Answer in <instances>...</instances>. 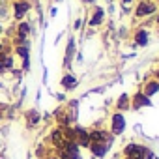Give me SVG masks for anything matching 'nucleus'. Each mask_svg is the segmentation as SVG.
<instances>
[{"label":"nucleus","mask_w":159,"mask_h":159,"mask_svg":"<svg viewBox=\"0 0 159 159\" xmlns=\"http://www.w3.org/2000/svg\"><path fill=\"white\" fill-rule=\"evenodd\" d=\"M32 10V4H30V0H13L11 2V17L15 23L19 21H25L26 15L30 13Z\"/></svg>","instance_id":"obj_1"},{"label":"nucleus","mask_w":159,"mask_h":159,"mask_svg":"<svg viewBox=\"0 0 159 159\" xmlns=\"http://www.w3.org/2000/svg\"><path fill=\"white\" fill-rule=\"evenodd\" d=\"M124 152H125V155H127L129 159H140V157L146 153V148H144V146H139V144H129Z\"/></svg>","instance_id":"obj_2"},{"label":"nucleus","mask_w":159,"mask_h":159,"mask_svg":"<svg viewBox=\"0 0 159 159\" xmlns=\"http://www.w3.org/2000/svg\"><path fill=\"white\" fill-rule=\"evenodd\" d=\"M30 32H32V26H30V23H28L26 19L15 23V36H19V38H28Z\"/></svg>","instance_id":"obj_3"},{"label":"nucleus","mask_w":159,"mask_h":159,"mask_svg":"<svg viewBox=\"0 0 159 159\" xmlns=\"http://www.w3.org/2000/svg\"><path fill=\"white\" fill-rule=\"evenodd\" d=\"M25 118H26V125L32 129V127H36L39 122H41V116H39V112L36 111V109H30V111H26L25 112Z\"/></svg>","instance_id":"obj_4"},{"label":"nucleus","mask_w":159,"mask_h":159,"mask_svg":"<svg viewBox=\"0 0 159 159\" xmlns=\"http://www.w3.org/2000/svg\"><path fill=\"white\" fill-rule=\"evenodd\" d=\"M124 127H125V118H124L120 112H116V114L112 116V133H114V135H120V133L124 131Z\"/></svg>","instance_id":"obj_5"},{"label":"nucleus","mask_w":159,"mask_h":159,"mask_svg":"<svg viewBox=\"0 0 159 159\" xmlns=\"http://www.w3.org/2000/svg\"><path fill=\"white\" fill-rule=\"evenodd\" d=\"M49 140L56 146V148H60L64 142H66V139H64V133H62V127H56V129H52L51 131V135H49Z\"/></svg>","instance_id":"obj_6"},{"label":"nucleus","mask_w":159,"mask_h":159,"mask_svg":"<svg viewBox=\"0 0 159 159\" xmlns=\"http://www.w3.org/2000/svg\"><path fill=\"white\" fill-rule=\"evenodd\" d=\"M60 84H62V88H66V90H73V88L77 86V77L71 75V73H66V75L60 79Z\"/></svg>","instance_id":"obj_7"},{"label":"nucleus","mask_w":159,"mask_h":159,"mask_svg":"<svg viewBox=\"0 0 159 159\" xmlns=\"http://www.w3.org/2000/svg\"><path fill=\"white\" fill-rule=\"evenodd\" d=\"M90 150H92V153L96 155V157H103L105 153H107V144L105 142H90V146H88Z\"/></svg>","instance_id":"obj_8"},{"label":"nucleus","mask_w":159,"mask_h":159,"mask_svg":"<svg viewBox=\"0 0 159 159\" xmlns=\"http://www.w3.org/2000/svg\"><path fill=\"white\" fill-rule=\"evenodd\" d=\"M155 10V4L153 2H140V6L137 8V17H144L148 13H152Z\"/></svg>","instance_id":"obj_9"},{"label":"nucleus","mask_w":159,"mask_h":159,"mask_svg":"<svg viewBox=\"0 0 159 159\" xmlns=\"http://www.w3.org/2000/svg\"><path fill=\"white\" fill-rule=\"evenodd\" d=\"M73 52H75V39L71 38V39H69V43H67V47H66V56H64V66H66V67H69V66H71Z\"/></svg>","instance_id":"obj_10"},{"label":"nucleus","mask_w":159,"mask_h":159,"mask_svg":"<svg viewBox=\"0 0 159 159\" xmlns=\"http://www.w3.org/2000/svg\"><path fill=\"white\" fill-rule=\"evenodd\" d=\"M88 137H90V142H105L109 137L105 131H99V129H94V131H88ZM107 144V142H105Z\"/></svg>","instance_id":"obj_11"},{"label":"nucleus","mask_w":159,"mask_h":159,"mask_svg":"<svg viewBox=\"0 0 159 159\" xmlns=\"http://www.w3.org/2000/svg\"><path fill=\"white\" fill-rule=\"evenodd\" d=\"M13 54H17L21 60L23 58H30V43L28 45H17V47H13Z\"/></svg>","instance_id":"obj_12"},{"label":"nucleus","mask_w":159,"mask_h":159,"mask_svg":"<svg viewBox=\"0 0 159 159\" xmlns=\"http://www.w3.org/2000/svg\"><path fill=\"white\" fill-rule=\"evenodd\" d=\"M101 23H103V10H101V8H96L94 15H92V19H90V26H98V25H101Z\"/></svg>","instance_id":"obj_13"},{"label":"nucleus","mask_w":159,"mask_h":159,"mask_svg":"<svg viewBox=\"0 0 159 159\" xmlns=\"http://www.w3.org/2000/svg\"><path fill=\"white\" fill-rule=\"evenodd\" d=\"M155 92H159V83H155V81H150L148 84H146V88H144V96H153Z\"/></svg>","instance_id":"obj_14"},{"label":"nucleus","mask_w":159,"mask_h":159,"mask_svg":"<svg viewBox=\"0 0 159 159\" xmlns=\"http://www.w3.org/2000/svg\"><path fill=\"white\" fill-rule=\"evenodd\" d=\"M133 103H135V107H142V105H150V99H148V96H144V94H137V96L133 98Z\"/></svg>","instance_id":"obj_15"},{"label":"nucleus","mask_w":159,"mask_h":159,"mask_svg":"<svg viewBox=\"0 0 159 159\" xmlns=\"http://www.w3.org/2000/svg\"><path fill=\"white\" fill-rule=\"evenodd\" d=\"M135 41H137L139 45H146V41H148V34H146L144 30L137 32V34H135Z\"/></svg>","instance_id":"obj_16"},{"label":"nucleus","mask_w":159,"mask_h":159,"mask_svg":"<svg viewBox=\"0 0 159 159\" xmlns=\"http://www.w3.org/2000/svg\"><path fill=\"white\" fill-rule=\"evenodd\" d=\"M21 69L23 71H28L30 69V58H23L21 60Z\"/></svg>","instance_id":"obj_17"},{"label":"nucleus","mask_w":159,"mask_h":159,"mask_svg":"<svg viewBox=\"0 0 159 159\" xmlns=\"http://www.w3.org/2000/svg\"><path fill=\"white\" fill-rule=\"evenodd\" d=\"M118 109H127V96H122L118 99Z\"/></svg>","instance_id":"obj_18"},{"label":"nucleus","mask_w":159,"mask_h":159,"mask_svg":"<svg viewBox=\"0 0 159 159\" xmlns=\"http://www.w3.org/2000/svg\"><path fill=\"white\" fill-rule=\"evenodd\" d=\"M43 159H58V157H56V155H52V153H49V155H45Z\"/></svg>","instance_id":"obj_19"},{"label":"nucleus","mask_w":159,"mask_h":159,"mask_svg":"<svg viewBox=\"0 0 159 159\" xmlns=\"http://www.w3.org/2000/svg\"><path fill=\"white\" fill-rule=\"evenodd\" d=\"M2 2H13V0H2Z\"/></svg>","instance_id":"obj_20"},{"label":"nucleus","mask_w":159,"mask_h":159,"mask_svg":"<svg viewBox=\"0 0 159 159\" xmlns=\"http://www.w3.org/2000/svg\"><path fill=\"white\" fill-rule=\"evenodd\" d=\"M2 45H4V43H2V41H0V51H2Z\"/></svg>","instance_id":"obj_21"},{"label":"nucleus","mask_w":159,"mask_h":159,"mask_svg":"<svg viewBox=\"0 0 159 159\" xmlns=\"http://www.w3.org/2000/svg\"><path fill=\"white\" fill-rule=\"evenodd\" d=\"M0 36H2V28H0Z\"/></svg>","instance_id":"obj_22"},{"label":"nucleus","mask_w":159,"mask_h":159,"mask_svg":"<svg viewBox=\"0 0 159 159\" xmlns=\"http://www.w3.org/2000/svg\"><path fill=\"white\" fill-rule=\"evenodd\" d=\"M157 77H159V71H157Z\"/></svg>","instance_id":"obj_23"},{"label":"nucleus","mask_w":159,"mask_h":159,"mask_svg":"<svg viewBox=\"0 0 159 159\" xmlns=\"http://www.w3.org/2000/svg\"><path fill=\"white\" fill-rule=\"evenodd\" d=\"M0 159H4V157H0Z\"/></svg>","instance_id":"obj_24"},{"label":"nucleus","mask_w":159,"mask_h":159,"mask_svg":"<svg viewBox=\"0 0 159 159\" xmlns=\"http://www.w3.org/2000/svg\"><path fill=\"white\" fill-rule=\"evenodd\" d=\"M157 21H159V19H157Z\"/></svg>","instance_id":"obj_25"}]
</instances>
